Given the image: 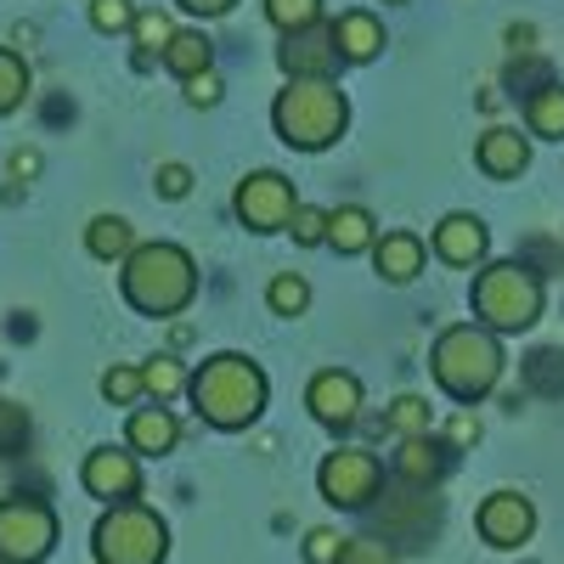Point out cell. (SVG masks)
<instances>
[{"mask_svg":"<svg viewBox=\"0 0 564 564\" xmlns=\"http://www.w3.org/2000/svg\"><path fill=\"white\" fill-rule=\"evenodd\" d=\"M198 289V271L175 243H141L124 260V300L141 316H175Z\"/></svg>","mask_w":564,"mask_h":564,"instance_id":"6da1fadb","label":"cell"},{"mask_svg":"<svg viewBox=\"0 0 564 564\" xmlns=\"http://www.w3.org/2000/svg\"><path fill=\"white\" fill-rule=\"evenodd\" d=\"M193 401L215 430H243V423H254L260 406H265V372L243 356H231V350L209 356L204 372L193 379Z\"/></svg>","mask_w":564,"mask_h":564,"instance_id":"7a4b0ae2","label":"cell"},{"mask_svg":"<svg viewBox=\"0 0 564 564\" xmlns=\"http://www.w3.org/2000/svg\"><path fill=\"white\" fill-rule=\"evenodd\" d=\"M276 130L289 148H327L345 130V97L327 79H294L271 108Z\"/></svg>","mask_w":564,"mask_h":564,"instance_id":"3957f363","label":"cell"},{"mask_svg":"<svg viewBox=\"0 0 564 564\" xmlns=\"http://www.w3.org/2000/svg\"><path fill=\"white\" fill-rule=\"evenodd\" d=\"M90 547H97L102 564H164V547H170V531L153 508L141 502H113L97 531H90Z\"/></svg>","mask_w":564,"mask_h":564,"instance_id":"277c9868","label":"cell"},{"mask_svg":"<svg viewBox=\"0 0 564 564\" xmlns=\"http://www.w3.org/2000/svg\"><path fill=\"white\" fill-rule=\"evenodd\" d=\"M502 372V356H497V339L480 334V327H452L435 345V379L457 395V401H480Z\"/></svg>","mask_w":564,"mask_h":564,"instance_id":"5b68a950","label":"cell"},{"mask_svg":"<svg viewBox=\"0 0 564 564\" xmlns=\"http://www.w3.org/2000/svg\"><path fill=\"white\" fill-rule=\"evenodd\" d=\"M475 311L491 327H531L542 311V282L520 265V260H502L491 271H480L475 282Z\"/></svg>","mask_w":564,"mask_h":564,"instance_id":"8992f818","label":"cell"},{"mask_svg":"<svg viewBox=\"0 0 564 564\" xmlns=\"http://www.w3.org/2000/svg\"><path fill=\"white\" fill-rule=\"evenodd\" d=\"M57 547V513L40 497L0 502V564H40Z\"/></svg>","mask_w":564,"mask_h":564,"instance_id":"52a82bcc","label":"cell"},{"mask_svg":"<svg viewBox=\"0 0 564 564\" xmlns=\"http://www.w3.org/2000/svg\"><path fill=\"white\" fill-rule=\"evenodd\" d=\"M379 480H384L379 457L361 452V446H345V452H334L316 468V486H322V497L334 508H367L372 497H379Z\"/></svg>","mask_w":564,"mask_h":564,"instance_id":"ba28073f","label":"cell"},{"mask_svg":"<svg viewBox=\"0 0 564 564\" xmlns=\"http://www.w3.org/2000/svg\"><path fill=\"white\" fill-rule=\"evenodd\" d=\"M294 186H289V175H276V170H260V175H249L243 186H238V215H243V226H254V231H276V226H289L294 220Z\"/></svg>","mask_w":564,"mask_h":564,"instance_id":"9c48e42d","label":"cell"},{"mask_svg":"<svg viewBox=\"0 0 564 564\" xmlns=\"http://www.w3.org/2000/svg\"><path fill=\"white\" fill-rule=\"evenodd\" d=\"M79 480H85V491H90V497H102V502H135V491H141V468H135V457H130V452L97 446V452L85 457Z\"/></svg>","mask_w":564,"mask_h":564,"instance_id":"30bf717a","label":"cell"},{"mask_svg":"<svg viewBox=\"0 0 564 564\" xmlns=\"http://www.w3.org/2000/svg\"><path fill=\"white\" fill-rule=\"evenodd\" d=\"M531 531H536V508L520 491H491L480 502V536L491 547H520Z\"/></svg>","mask_w":564,"mask_h":564,"instance_id":"8fae6325","label":"cell"},{"mask_svg":"<svg viewBox=\"0 0 564 564\" xmlns=\"http://www.w3.org/2000/svg\"><path fill=\"white\" fill-rule=\"evenodd\" d=\"M311 412H316V423H327V430H350V423L361 417V384H356V372H316Z\"/></svg>","mask_w":564,"mask_h":564,"instance_id":"7c38bea8","label":"cell"},{"mask_svg":"<svg viewBox=\"0 0 564 564\" xmlns=\"http://www.w3.org/2000/svg\"><path fill=\"white\" fill-rule=\"evenodd\" d=\"M334 63H339L334 29H300V34H289V45H282V68H289L294 79H327Z\"/></svg>","mask_w":564,"mask_h":564,"instance_id":"4fadbf2b","label":"cell"},{"mask_svg":"<svg viewBox=\"0 0 564 564\" xmlns=\"http://www.w3.org/2000/svg\"><path fill=\"white\" fill-rule=\"evenodd\" d=\"M435 254H441L446 265H475V260L486 254V226H480L475 215H446V220L435 226Z\"/></svg>","mask_w":564,"mask_h":564,"instance_id":"5bb4252c","label":"cell"},{"mask_svg":"<svg viewBox=\"0 0 564 564\" xmlns=\"http://www.w3.org/2000/svg\"><path fill=\"white\" fill-rule=\"evenodd\" d=\"M372 260H379V271L390 282H412L423 271V243L412 238V231H390V238L372 243Z\"/></svg>","mask_w":564,"mask_h":564,"instance_id":"9a60e30c","label":"cell"},{"mask_svg":"<svg viewBox=\"0 0 564 564\" xmlns=\"http://www.w3.org/2000/svg\"><path fill=\"white\" fill-rule=\"evenodd\" d=\"M525 159H531V148L520 130H486L480 135V170L486 175H520Z\"/></svg>","mask_w":564,"mask_h":564,"instance_id":"2e32d148","label":"cell"},{"mask_svg":"<svg viewBox=\"0 0 564 564\" xmlns=\"http://www.w3.org/2000/svg\"><path fill=\"white\" fill-rule=\"evenodd\" d=\"M181 441V423L164 406H135L130 412V446L135 452H170Z\"/></svg>","mask_w":564,"mask_h":564,"instance_id":"e0dca14e","label":"cell"},{"mask_svg":"<svg viewBox=\"0 0 564 564\" xmlns=\"http://www.w3.org/2000/svg\"><path fill=\"white\" fill-rule=\"evenodd\" d=\"M441 475H446V446H435L430 435H412L401 446V480L423 491V486H435Z\"/></svg>","mask_w":564,"mask_h":564,"instance_id":"ac0fdd59","label":"cell"},{"mask_svg":"<svg viewBox=\"0 0 564 564\" xmlns=\"http://www.w3.org/2000/svg\"><path fill=\"white\" fill-rule=\"evenodd\" d=\"M334 45H339V57H350V63H367V57L384 45V29L372 23L367 12H345V18L334 23Z\"/></svg>","mask_w":564,"mask_h":564,"instance_id":"d6986e66","label":"cell"},{"mask_svg":"<svg viewBox=\"0 0 564 564\" xmlns=\"http://www.w3.org/2000/svg\"><path fill=\"white\" fill-rule=\"evenodd\" d=\"M85 249L97 254V260H130L135 254V231L124 215H97L85 231Z\"/></svg>","mask_w":564,"mask_h":564,"instance_id":"ffe728a7","label":"cell"},{"mask_svg":"<svg viewBox=\"0 0 564 564\" xmlns=\"http://www.w3.org/2000/svg\"><path fill=\"white\" fill-rule=\"evenodd\" d=\"M130 34H135V68H148L153 57H164L170 52V40H175V23H170V12H159V7H148V12H135V23H130Z\"/></svg>","mask_w":564,"mask_h":564,"instance_id":"44dd1931","label":"cell"},{"mask_svg":"<svg viewBox=\"0 0 564 564\" xmlns=\"http://www.w3.org/2000/svg\"><path fill=\"white\" fill-rule=\"evenodd\" d=\"M327 238H334V249L339 254H361L367 243H372V215L367 209H334V215H327Z\"/></svg>","mask_w":564,"mask_h":564,"instance_id":"7402d4cb","label":"cell"},{"mask_svg":"<svg viewBox=\"0 0 564 564\" xmlns=\"http://www.w3.org/2000/svg\"><path fill=\"white\" fill-rule=\"evenodd\" d=\"M164 68L170 74H181V79H193V74H209V40L204 34H175L170 40V52H164Z\"/></svg>","mask_w":564,"mask_h":564,"instance_id":"603a6c76","label":"cell"},{"mask_svg":"<svg viewBox=\"0 0 564 564\" xmlns=\"http://www.w3.org/2000/svg\"><path fill=\"white\" fill-rule=\"evenodd\" d=\"M525 119H531L536 135H564V90L558 85H542L536 97H531V108H525Z\"/></svg>","mask_w":564,"mask_h":564,"instance_id":"cb8c5ba5","label":"cell"},{"mask_svg":"<svg viewBox=\"0 0 564 564\" xmlns=\"http://www.w3.org/2000/svg\"><path fill=\"white\" fill-rule=\"evenodd\" d=\"M181 384H186V372H181L175 356H153L148 367H141V390L159 395V406H164L170 395H181Z\"/></svg>","mask_w":564,"mask_h":564,"instance_id":"d4e9b609","label":"cell"},{"mask_svg":"<svg viewBox=\"0 0 564 564\" xmlns=\"http://www.w3.org/2000/svg\"><path fill=\"white\" fill-rule=\"evenodd\" d=\"M23 97H29V63L0 45V113H12Z\"/></svg>","mask_w":564,"mask_h":564,"instance_id":"484cf974","label":"cell"},{"mask_svg":"<svg viewBox=\"0 0 564 564\" xmlns=\"http://www.w3.org/2000/svg\"><path fill=\"white\" fill-rule=\"evenodd\" d=\"M265 300H271V311L276 316H300L305 305H311V282L305 276H294V271H282L271 289H265Z\"/></svg>","mask_w":564,"mask_h":564,"instance_id":"4316f807","label":"cell"},{"mask_svg":"<svg viewBox=\"0 0 564 564\" xmlns=\"http://www.w3.org/2000/svg\"><path fill=\"white\" fill-rule=\"evenodd\" d=\"M525 379H531L536 395H564V356L558 350H536L525 361Z\"/></svg>","mask_w":564,"mask_h":564,"instance_id":"83f0119b","label":"cell"},{"mask_svg":"<svg viewBox=\"0 0 564 564\" xmlns=\"http://www.w3.org/2000/svg\"><path fill=\"white\" fill-rule=\"evenodd\" d=\"M265 18H271L276 29L300 34V29H311V23L322 18V0H265Z\"/></svg>","mask_w":564,"mask_h":564,"instance_id":"f1b7e54d","label":"cell"},{"mask_svg":"<svg viewBox=\"0 0 564 564\" xmlns=\"http://www.w3.org/2000/svg\"><path fill=\"white\" fill-rule=\"evenodd\" d=\"M390 430H401L406 441L412 435H430V401H423V395H401L390 406Z\"/></svg>","mask_w":564,"mask_h":564,"instance_id":"f546056e","label":"cell"},{"mask_svg":"<svg viewBox=\"0 0 564 564\" xmlns=\"http://www.w3.org/2000/svg\"><path fill=\"white\" fill-rule=\"evenodd\" d=\"M29 446V412L18 401H0V457H12Z\"/></svg>","mask_w":564,"mask_h":564,"instance_id":"4dcf8cb0","label":"cell"},{"mask_svg":"<svg viewBox=\"0 0 564 564\" xmlns=\"http://www.w3.org/2000/svg\"><path fill=\"white\" fill-rule=\"evenodd\" d=\"M102 395H108L113 406H130V401L141 395V367H113V372H102Z\"/></svg>","mask_w":564,"mask_h":564,"instance_id":"1f68e13d","label":"cell"},{"mask_svg":"<svg viewBox=\"0 0 564 564\" xmlns=\"http://www.w3.org/2000/svg\"><path fill=\"white\" fill-rule=\"evenodd\" d=\"M90 23H97L102 34H119V29L135 23V7L130 0H90Z\"/></svg>","mask_w":564,"mask_h":564,"instance_id":"d6a6232c","label":"cell"},{"mask_svg":"<svg viewBox=\"0 0 564 564\" xmlns=\"http://www.w3.org/2000/svg\"><path fill=\"white\" fill-rule=\"evenodd\" d=\"M334 564H395V553L384 542H372V536H345V553Z\"/></svg>","mask_w":564,"mask_h":564,"instance_id":"836d02e7","label":"cell"},{"mask_svg":"<svg viewBox=\"0 0 564 564\" xmlns=\"http://www.w3.org/2000/svg\"><path fill=\"white\" fill-rule=\"evenodd\" d=\"M339 553H345V536H339V531L316 525V531L305 536V558H311V564H334Z\"/></svg>","mask_w":564,"mask_h":564,"instance_id":"e575fe53","label":"cell"},{"mask_svg":"<svg viewBox=\"0 0 564 564\" xmlns=\"http://www.w3.org/2000/svg\"><path fill=\"white\" fill-rule=\"evenodd\" d=\"M153 186H159L164 198H186V193H193V170H186V164H159Z\"/></svg>","mask_w":564,"mask_h":564,"instance_id":"d590c367","label":"cell"},{"mask_svg":"<svg viewBox=\"0 0 564 564\" xmlns=\"http://www.w3.org/2000/svg\"><path fill=\"white\" fill-rule=\"evenodd\" d=\"M294 238H300V243H322V238H327V215L311 209V204H300V209H294Z\"/></svg>","mask_w":564,"mask_h":564,"instance_id":"8d00e7d4","label":"cell"},{"mask_svg":"<svg viewBox=\"0 0 564 564\" xmlns=\"http://www.w3.org/2000/svg\"><path fill=\"white\" fill-rule=\"evenodd\" d=\"M186 102H193V108H215L220 102V79L215 74H193V79H186Z\"/></svg>","mask_w":564,"mask_h":564,"instance_id":"74e56055","label":"cell"},{"mask_svg":"<svg viewBox=\"0 0 564 564\" xmlns=\"http://www.w3.org/2000/svg\"><path fill=\"white\" fill-rule=\"evenodd\" d=\"M12 175H23V181L40 175V153H34V148H18V153H12Z\"/></svg>","mask_w":564,"mask_h":564,"instance_id":"f35d334b","label":"cell"},{"mask_svg":"<svg viewBox=\"0 0 564 564\" xmlns=\"http://www.w3.org/2000/svg\"><path fill=\"white\" fill-rule=\"evenodd\" d=\"M452 441H457V446L480 441V423H475V417H452Z\"/></svg>","mask_w":564,"mask_h":564,"instance_id":"ab89813d","label":"cell"},{"mask_svg":"<svg viewBox=\"0 0 564 564\" xmlns=\"http://www.w3.org/2000/svg\"><path fill=\"white\" fill-rule=\"evenodd\" d=\"M531 40H536L531 23H513V29H508V45H513V52H531Z\"/></svg>","mask_w":564,"mask_h":564,"instance_id":"60d3db41","label":"cell"},{"mask_svg":"<svg viewBox=\"0 0 564 564\" xmlns=\"http://www.w3.org/2000/svg\"><path fill=\"white\" fill-rule=\"evenodd\" d=\"M181 7H186V12H204V18H215V12H226V7H231V0H181Z\"/></svg>","mask_w":564,"mask_h":564,"instance_id":"b9f144b4","label":"cell"}]
</instances>
